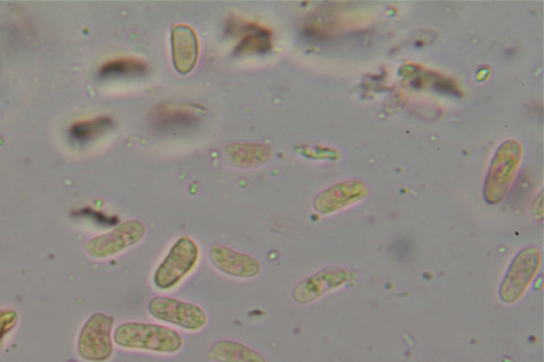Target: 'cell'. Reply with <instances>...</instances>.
I'll return each mask as SVG.
<instances>
[{"label":"cell","mask_w":544,"mask_h":362,"mask_svg":"<svg viewBox=\"0 0 544 362\" xmlns=\"http://www.w3.org/2000/svg\"><path fill=\"white\" fill-rule=\"evenodd\" d=\"M228 30L242 37L236 46L235 55L265 54L271 49V31L258 24L234 19L229 23Z\"/></svg>","instance_id":"cell-10"},{"label":"cell","mask_w":544,"mask_h":362,"mask_svg":"<svg viewBox=\"0 0 544 362\" xmlns=\"http://www.w3.org/2000/svg\"><path fill=\"white\" fill-rule=\"evenodd\" d=\"M344 278L345 272L342 269H323L300 282L293 290V298L299 304L311 303L343 282Z\"/></svg>","instance_id":"cell-9"},{"label":"cell","mask_w":544,"mask_h":362,"mask_svg":"<svg viewBox=\"0 0 544 362\" xmlns=\"http://www.w3.org/2000/svg\"><path fill=\"white\" fill-rule=\"evenodd\" d=\"M197 110L186 106H160L150 114V124L159 131L189 127L199 122Z\"/></svg>","instance_id":"cell-11"},{"label":"cell","mask_w":544,"mask_h":362,"mask_svg":"<svg viewBox=\"0 0 544 362\" xmlns=\"http://www.w3.org/2000/svg\"><path fill=\"white\" fill-rule=\"evenodd\" d=\"M3 344H4V342H0V351H2V349H3Z\"/></svg>","instance_id":"cell-17"},{"label":"cell","mask_w":544,"mask_h":362,"mask_svg":"<svg viewBox=\"0 0 544 362\" xmlns=\"http://www.w3.org/2000/svg\"><path fill=\"white\" fill-rule=\"evenodd\" d=\"M113 127V120L108 116H100L88 122L75 124L70 133L77 142L84 143L95 139L96 136Z\"/></svg>","instance_id":"cell-15"},{"label":"cell","mask_w":544,"mask_h":362,"mask_svg":"<svg viewBox=\"0 0 544 362\" xmlns=\"http://www.w3.org/2000/svg\"><path fill=\"white\" fill-rule=\"evenodd\" d=\"M541 265V254L536 248L521 251L509 267L501 285L500 297L506 303L516 302L521 298L534 279Z\"/></svg>","instance_id":"cell-6"},{"label":"cell","mask_w":544,"mask_h":362,"mask_svg":"<svg viewBox=\"0 0 544 362\" xmlns=\"http://www.w3.org/2000/svg\"><path fill=\"white\" fill-rule=\"evenodd\" d=\"M19 322V314L13 309L0 310V342L14 329Z\"/></svg>","instance_id":"cell-16"},{"label":"cell","mask_w":544,"mask_h":362,"mask_svg":"<svg viewBox=\"0 0 544 362\" xmlns=\"http://www.w3.org/2000/svg\"><path fill=\"white\" fill-rule=\"evenodd\" d=\"M199 256L195 240L179 238L153 275V284L160 290L175 288L195 269Z\"/></svg>","instance_id":"cell-2"},{"label":"cell","mask_w":544,"mask_h":362,"mask_svg":"<svg viewBox=\"0 0 544 362\" xmlns=\"http://www.w3.org/2000/svg\"><path fill=\"white\" fill-rule=\"evenodd\" d=\"M114 318L96 313L82 327L78 339V353L90 362H105L113 355L112 331Z\"/></svg>","instance_id":"cell-3"},{"label":"cell","mask_w":544,"mask_h":362,"mask_svg":"<svg viewBox=\"0 0 544 362\" xmlns=\"http://www.w3.org/2000/svg\"><path fill=\"white\" fill-rule=\"evenodd\" d=\"M226 154L229 162L236 167L257 168L270 159L271 150L260 144H235L227 147Z\"/></svg>","instance_id":"cell-13"},{"label":"cell","mask_w":544,"mask_h":362,"mask_svg":"<svg viewBox=\"0 0 544 362\" xmlns=\"http://www.w3.org/2000/svg\"><path fill=\"white\" fill-rule=\"evenodd\" d=\"M148 312L159 321L191 332L202 330L208 323V315L201 306L172 297L152 298Z\"/></svg>","instance_id":"cell-4"},{"label":"cell","mask_w":544,"mask_h":362,"mask_svg":"<svg viewBox=\"0 0 544 362\" xmlns=\"http://www.w3.org/2000/svg\"><path fill=\"white\" fill-rule=\"evenodd\" d=\"M209 258L218 271L235 279H254L262 271V264L258 258L224 245H213Z\"/></svg>","instance_id":"cell-7"},{"label":"cell","mask_w":544,"mask_h":362,"mask_svg":"<svg viewBox=\"0 0 544 362\" xmlns=\"http://www.w3.org/2000/svg\"><path fill=\"white\" fill-rule=\"evenodd\" d=\"M118 347L160 354H176L183 347L181 335L169 327L146 322H126L116 327Z\"/></svg>","instance_id":"cell-1"},{"label":"cell","mask_w":544,"mask_h":362,"mask_svg":"<svg viewBox=\"0 0 544 362\" xmlns=\"http://www.w3.org/2000/svg\"><path fill=\"white\" fill-rule=\"evenodd\" d=\"M209 358L215 362H267L260 352L229 339L216 341L209 351Z\"/></svg>","instance_id":"cell-12"},{"label":"cell","mask_w":544,"mask_h":362,"mask_svg":"<svg viewBox=\"0 0 544 362\" xmlns=\"http://www.w3.org/2000/svg\"><path fill=\"white\" fill-rule=\"evenodd\" d=\"M148 66L145 62L134 59L125 58L111 61L101 67L99 76L101 78L110 77H135L146 74Z\"/></svg>","instance_id":"cell-14"},{"label":"cell","mask_w":544,"mask_h":362,"mask_svg":"<svg viewBox=\"0 0 544 362\" xmlns=\"http://www.w3.org/2000/svg\"><path fill=\"white\" fill-rule=\"evenodd\" d=\"M146 234L145 224L140 220H128L113 231L99 235L85 244V251L96 260H106L141 243Z\"/></svg>","instance_id":"cell-5"},{"label":"cell","mask_w":544,"mask_h":362,"mask_svg":"<svg viewBox=\"0 0 544 362\" xmlns=\"http://www.w3.org/2000/svg\"><path fill=\"white\" fill-rule=\"evenodd\" d=\"M172 47L176 70L182 75L190 74L199 56V43L194 29L186 25L174 27Z\"/></svg>","instance_id":"cell-8"}]
</instances>
